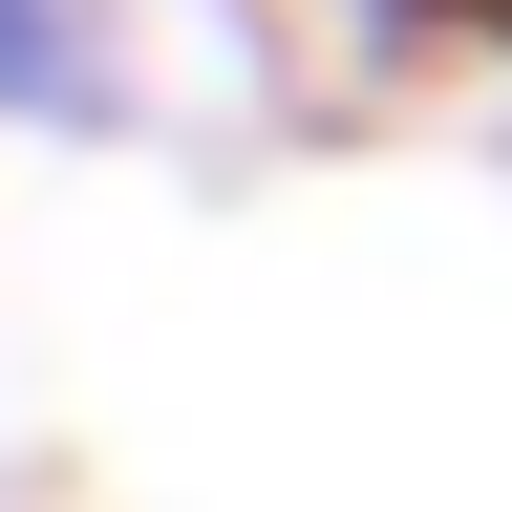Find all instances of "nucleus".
Returning a JSON list of instances; mask_svg holds the SVG:
<instances>
[{
	"label": "nucleus",
	"mask_w": 512,
	"mask_h": 512,
	"mask_svg": "<svg viewBox=\"0 0 512 512\" xmlns=\"http://www.w3.org/2000/svg\"><path fill=\"white\" fill-rule=\"evenodd\" d=\"M0 107H22V128H107V107H128L107 0H0Z\"/></svg>",
	"instance_id": "1"
}]
</instances>
